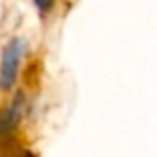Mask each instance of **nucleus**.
Wrapping results in <instances>:
<instances>
[{
    "instance_id": "1",
    "label": "nucleus",
    "mask_w": 157,
    "mask_h": 157,
    "mask_svg": "<svg viewBox=\"0 0 157 157\" xmlns=\"http://www.w3.org/2000/svg\"><path fill=\"white\" fill-rule=\"evenodd\" d=\"M26 52V42L22 38H12L4 46L2 56H0V90H10L16 84L18 76V66Z\"/></svg>"
},
{
    "instance_id": "2",
    "label": "nucleus",
    "mask_w": 157,
    "mask_h": 157,
    "mask_svg": "<svg viewBox=\"0 0 157 157\" xmlns=\"http://www.w3.org/2000/svg\"><path fill=\"white\" fill-rule=\"evenodd\" d=\"M34 4L40 12H48L54 6V0H34Z\"/></svg>"
}]
</instances>
